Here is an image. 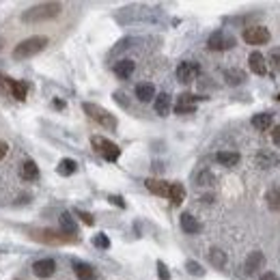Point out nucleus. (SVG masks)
<instances>
[{
    "mask_svg": "<svg viewBox=\"0 0 280 280\" xmlns=\"http://www.w3.org/2000/svg\"><path fill=\"white\" fill-rule=\"evenodd\" d=\"M58 224H60V233H63V235H76V233H78V222L71 218L69 211H63V213H60Z\"/></svg>",
    "mask_w": 280,
    "mask_h": 280,
    "instance_id": "obj_15",
    "label": "nucleus"
},
{
    "mask_svg": "<svg viewBox=\"0 0 280 280\" xmlns=\"http://www.w3.org/2000/svg\"><path fill=\"white\" fill-rule=\"evenodd\" d=\"M198 95L192 93H181L177 97V104H175V112L177 114H192L196 110V104H198Z\"/></svg>",
    "mask_w": 280,
    "mask_h": 280,
    "instance_id": "obj_8",
    "label": "nucleus"
},
{
    "mask_svg": "<svg viewBox=\"0 0 280 280\" xmlns=\"http://www.w3.org/2000/svg\"><path fill=\"white\" fill-rule=\"evenodd\" d=\"M248 63H250V69L255 71L257 76H265L267 74V63H265V56L261 52H252L248 56Z\"/></svg>",
    "mask_w": 280,
    "mask_h": 280,
    "instance_id": "obj_13",
    "label": "nucleus"
},
{
    "mask_svg": "<svg viewBox=\"0 0 280 280\" xmlns=\"http://www.w3.org/2000/svg\"><path fill=\"white\" fill-rule=\"evenodd\" d=\"M198 74H201V65L194 60H183L181 65L177 67V78H179V82H183V84L194 82Z\"/></svg>",
    "mask_w": 280,
    "mask_h": 280,
    "instance_id": "obj_7",
    "label": "nucleus"
},
{
    "mask_svg": "<svg viewBox=\"0 0 280 280\" xmlns=\"http://www.w3.org/2000/svg\"><path fill=\"white\" fill-rule=\"evenodd\" d=\"M9 91H11V95H13L15 99L24 102L26 93H28V88H26V82H20V80H11V82H9Z\"/></svg>",
    "mask_w": 280,
    "mask_h": 280,
    "instance_id": "obj_25",
    "label": "nucleus"
},
{
    "mask_svg": "<svg viewBox=\"0 0 280 280\" xmlns=\"http://www.w3.org/2000/svg\"><path fill=\"white\" fill-rule=\"evenodd\" d=\"M185 269L192 276H205V269H203V265L201 263H196V261H188L185 263Z\"/></svg>",
    "mask_w": 280,
    "mask_h": 280,
    "instance_id": "obj_32",
    "label": "nucleus"
},
{
    "mask_svg": "<svg viewBox=\"0 0 280 280\" xmlns=\"http://www.w3.org/2000/svg\"><path fill=\"white\" fill-rule=\"evenodd\" d=\"M215 183V177H213V173L211 170H201V173L196 175V185H213Z\"/></svg>",
    "mask_w": 280,
    "mask_h": 280,
    "instance_id": "obj_29",
    "label": "nucleus"
},
{
    "mask_svg": "<svg viewBox=\"0 0 280 280\" xmlns=\"http://www.w3.org/2000/svg\"><path fill=\"white\" fill-rule=\"evenodd\" d=\"M7 151H9V144H7V142H3V140H0V160H3V158L7 155Z\"/></svg>",
    "mask_w": 280,
    "mask_h": 280,
    "instance_id": "obj_38",
    "label": "nucleus"
},
{
    "mask_svg": "<svg viewBox=\"0 0 280 280\" xmlns=\"http://www.w3.org/2000/svg\"><path fill=\"white\" fill-rule=\"evenodd\" d=\"M272 140H274L276 147H280V125H276V128H274V132H272Z\"/></svg>",
    "mask_w": 280,
    "mask_h": 280,
    "instance_id": "obj_37",
    "label": "nucleus"
},
{
    "mask_svg": "<svg viewBox=\"0 0 280 280\" xmlns=\"http://www.w3.org/2000/svg\"><path fill=\"white\" fill-rule=\"evenodd\" d=\"M276 99H278V102H280V93H278V97H276Z\"/></svg>",
    "mask_w": 280,
    "mask_h": 280,
    "instance_id": "obj_42",
    "label": "nucleus"
},
{
    "mask_svg": "<svg viewBox=\"0 0 280 280\" xmlns=\"http://www.w3.org/2000/svg\"><path fill=\"white\" fill-rule=\"evenodd\" d=\"M93 246L99 248V250H108V248H110V239H108V235L97 233L95 237H93Z\"/></svg>",
    "mask_w": 280,
    "mask_h": 280,
    "instance_id": "obj_31",
    "label": "nucleus"
},
{
    "mask_svg": "<svg viewBox=\"0 0 280 280\" xmlns=\"http://www.w3.org/2000/svg\"><path fill=\"white\" fill-rule=\"evenodd\" d=\"M269 63H272V69L276 74H280V48H274L269 52Z\"/></svg>",
    "mask_w": 280,
    "mask_h": 280,
    "instance_id": "obj_33",
    "label": "nucleus"
},
{
    "mask_svg": "<svg viewBox=\"0 0 280 280\" xmlns=\"http://www.w3.org/2000/svg\"><path fill=\"white\" fill-rule=\"evenodd\" d=\"M91 144H93V149L97 153H102V158L108 160V162H116V160H119V155H121V149L116 147L112 140H108L104 136H93Z\"/></svg>",
    "mask_w": 280,
    "mask_h": 280,
    "instance_id": "obj_4",
    "label": "nucleus"
},
{
    "mask_svg": "<svg viewBox=\"0 0 280 280\" xmlns=\"http://www.w3.org/2000/svg\"><path fill=\"white\" fill-rule=\"evenodd\" d=\"M48 46V37H43V35H37V37H28L20 41L17 46L13 48V60H26V58H33L37 56L39 52H43V48Z\"/></svg>",
    "mask_w": 280,
    "mask_h": 280,
    "instance_id": "obj_2",
    "label": "nucleus"
},
{
    "mask_svg": "<svg viewBox=\"0 0 280 280\" xmlns=\"http://www.w3.org/2000/svg\"><path fill=\"white\" fill-rule=\"evenodd\" d=\"M33 272L37 274L39 278H50L54 272H56V263H54L52 259H41L37 263L33 265Z\"/></svg>",
    "mask_w": 280,
    "mask_h": 280,
    "instance_id": "obj_12",
    "label": "nucleus"
},
{
    "mask_svg": "<svg viewBox=\"0 0 280 280\" xmlns=\"http://www.w3.org/2000/svg\"><path fill=\"white\" fill-rule=\"evenodd\" d=\"M134 69H136V63L130 60V58H123V60H119V63L114 65V74H116V78L128 80V78L134 74Z\"/></svg>",
    "mask_w": 280,
    "mask_h": 280,
    "instance_id": "obj_16",
    "label": "nucleus"
},
{
    "mask_svg": "<svg viewBox=\"0 0 280 280\" xmlns=\"http://www.w3.org/2000/svg\"><path fill=\"white\" fill-rule=\"evenodd\" d=\"M272 123H274V114H269V112H259L252 116V125L259 130V132H265L272 128Z\"/></svg>",
    "mask_w": 280,
    "mask_h": 280,
    "instance_id": "obj_20",
    "label": "nucleus"
},
{
    "mask_svg": "<svg viewBox=\"0 0 280 280\" xmlns=\"http://www.w3.org/2000/svg\"><path fill=\"white\" fill-rule=\"evenodd\" d=\"M108 201H110L112 205H116V207H121V209H125V201L121 196H116V194H112V196H108Z\"/></svg>",
    "mask_w": 280,
    "mask_h": 280,
    "instance_id": "obj_36",
    "label": "nucleus"
},
{
    "mask_svg": "<svg viewBox=\"0 0 280 280\" xmlns=\"http://www.w3.org/2000/svg\"><path fill=\"white\" fill-rule=\"evenodd\" d=\"M84 108V112L91 116V119L95 121V123H99L104 130H116V116L114 114H110L106 110V108H102V106H97V104H84L82 106Z\"/></svg>",
    "mask_w": 280,
    "mask_h": 280,
    "instance_id": "obj_3",
    "label": "nucleus"
},
{
    "mask_svg": "<svg viewBox=\"0 0 280 280\" xmlns=\"http://www.w3.org/2000/svg\"><path fill=\"white\" fill-rule=\"evenodd\" d=\"M60 11H63L60 3H41V5H35L30 9H26L20 20L24 24H41V22L54 20L56 15H60Z\"/></svg>",
    "mask_w": 280,
    "mask_h": 280,
    "instance_id": "obj_1",
    "label": "nucleus"
},
{
    "mask_svg": "<svg viewBox=\"0 0 280 280\" xmlns=\"http://www.w3.org/2000/svg\"><path fill=\"white\" fill-rule=\"evenodd\" d=\"M207 46H209V50H215V52L229 50V48L235 46V37H233V35H229L227 30H215V33L209 35Z\"/></svg>",
    "mask_w": 280,
    "mask_h": 280,
    "instance_id": "obj_5",
    "label": "nucleus"
},
{
    "mask_svg": "<svg viewBox=\"0 0 280 280\" xmlns=\"http://www.w3.org/2000/svg\"><path fill=\"white\" fill-rule=\"evenodd\" d=\"M263 265H265V257H263V252H259V250L250 252L248 259H246V274H248V276H255V274L259 272V269H263Z\"/></svg>",
    "mask_w": 280,
    "mask_h": 280,
    "instance_id": "obj_10",
    "label": "nucleus"
},
{
    "mask_svg": "<svg viewBox=\"0 0 280 280\" xmlns=\"http://www.w3.org/2000/svg\"><path fill=\"white\" fill-rule=\"evenodd\" d=\"M179 224H181V229L188 233V235H196L203 231V224L198 222L192 213H181V218H179Z\"/></svg>",
    "mask_w": 280,
    "mask_h": 280,
    "instance_id": "obj_11",
    "label": "nucleus"
},
{
    "mask_svg": "<svg viewBox=\"0 0 280 280\" xmlns=\"http://www.w3.org/2000/svg\"><path fill=\"white\" fill-rule=\"evenodd\" d=\"M54 108H60V110H63V108H65V102H60V99H56V102H54Z\"/></svg>",
    "mask_w": 280,
    "mask_h": 280,
    "instance_id": "obj_40",
    "label": "nucleus"
},
{
    "mask_svg": "<svg viewBox=\"0 0 280 280\" xmlns=\"http://www.w3.org/2000/svg\"><path fill=\"white\" fill-rule=\"evenodd\" d=\"M255 164H257L259 168L267 170V168L278 166V164H280V158L276 155L274 151H261V153H257V155H255Z\"/></svg>",
    "mask_w": 280,
    "mask_h": 280,
    "instance_id": "obj_9",
    "label": "nucleus"
},
{
    "mask_svg": "<svg viewBox=\"0 0 280 280\" xmlns=\"http://www.w3.org/2000/svg\"><path fill=\"white\" fill-rule=\"evenodd\" d=\"M78 170V162L76 160H71V158H65V160H60L58 162V166H56V173L60 177H71Z\"/></svg>",
    "mask_w": 280,
    "mask_h": 280,
    "instance_id": "obj_22",
    "label": "nucleus"
},
{
    "mask_svg": "<svg viewBox=\"0 0 280 280\" xmlns=\"http://www.w3.org/2000/svg\"><path fill=\"white\" fill-rule=\"evenodd\" d=\"M144 185H147L149 192L168 198V192H170V183H168V181H162V179H147V181H144Z\"/></svg>",
    "mask_w": 280,
    "mask_h": 280,
    "instance_id": "obj_14",
    "label": "nucleus"
},
{
    "mask_svg": "<svg viewBox=\"0 0 280 280\" xmlns=\"http://www.w3.org/2000/svg\"><path fill=\"white\" fill-rule=\"evenodd\" d=\"M243 41H246L248 46H263V43L269 41V30L265 26H248V28L243 30Z\"/></svg>",
    "mask_w": 280,
    "mask_h": 280,
    "instance_id": "obj_6",
    "label": "nucleus"
},
{
    "mask_svg": "<svg viewBox=\"0 0 280 280\" xmlns=\"http://www.w3.org/2000/svg\"><path fill=\"white\" fill-rule=\"evenodd\" d=\"M74 272L80 280H95V269L88 265V263H82V261H74Z\"/></svg>",
    "mask_w": 280,
    "mask_h": 280,
    "instance_id": "obj_19",
    "label": "nucleus"
},
{
    "mask_svg": "<svg viewBox=\"0 0 280 280\" xmlns=\"http://www.w3.org/2000/svg\"><path fill=\"white\" fill-rule=\"evenodd\" d=\"M209 263H211L213 267L222 269L224 265H227V252H222L220 248H211V250H209Z\"/></svg>",
    "mask_w": 280,
    "mask_h": 280,
    "instance_id": "obj_28",
    "label": "nucleus"
},
{
    "mask_svg": "<svg viewBox=\"0 0 280 280\" xmlns=\"http://www.w3.org/2000/svg\"><path fill=\"white\" fill-rule=\"evenodd\" d=\"M20 175H22L24 181H37V179H39V166L35 164L33 160H26L24 164H22Z\"/></svg>",
    "mask_w": 280,
    "mask_h": 280,
    "instance_id": "obj_18",
    "label": "nucleus"
},
{
    "mask_svg": "<svg viewBox=\"0 0 280 280\" xmlns=\"http://www.w3.org/2000/svg\"><path fill=\"white\" fill-rule=\"evenodd\" d=\"M78 218H82V222L86 224V227H93V224H95V218H93L91 213H86V211H80L78 209Z\"/></svg>",
    "mask_w": 280,
    "mask_h": 280,
    "instance_id": "obj_34",
    "label": "nucleus"
},
{
    "mask_svg": "<svg viewBox=\"0 0 280 280\" xmlns=\"http://www.w3.org/2000/svg\"><path fill=\"white\" fill-rule=\"evenodd\" d=\"M185 198V188L181 183H170V192H168V201H173L175 205H181Z\"/></svg>",
    "mask_w": 280,
    "mask_h": 280,
    "instance_id": "obj_26",
    "label": "nucleus"
},
{
    "mask_svg": "<svg viewBox=\"0 0 280 280\" xmlns=\"http://www.w3.org/2000/svg\"><path fill=\"white\" fill-rule=\"evenodd\" d=\"M39 235H41L39 239L50 241V243H60V241L67 239V237H60V233H56V231H43V233H39Z\"/></svg>",
    "mask_w": 280,
    "mask_h": 280,
    "instance_id": "obj_30",
    "label": "nucleus"
},
{
    "mask_svg": "<svg viewBox=\"0 0 280 280\" xmlns=\"http://www.w3.org/2000/svg\"><path fill=\"white\" fill-rule=\"evenodd\" d=\"M153 108H155V112H158L160 116L170 114V95H168V93H160V95H155Z\"/></svg>",
    "mask_w": 280,
    "mask_h": 280,
    "instance_id": "obj_21",
    "label": "nucleus"
},
{
    "mask_svg": "<svg viewBox=\"0 0 280 280\" xmlns=\"http://www.w3.org/2000/svg\"><path fill=\"white\" fill-rule=\"evenodd\" d=\"M224 80H227L231 86L243 84V82H246V71H241V69H227V71H224Z\"/></svg>",
    "mask_w": 280,
    "mask_h": 280,
    "instance_id": "obj_24",
    "label": "nucleus"
},
{
    "mask_svg": "<svg viewBox=\"0 0 280 280\" xmlns=\"http://www.w3.org/2000/svg\"><path fill=\"white\" fill-rule=\"evenodd\" d=\"M136 97L140 99V102H151V99L155 97V86H153L151 82H140L136 86Z\"/></svg>",
    "mask_w": 280,
    "mask_h": 280,
    "instance_id": "obj_23",
    "label": "nucleus"
},
{
    "mask_svg": "<svg viewBox=\"0 0 280 280\" xmlns=\"http://www.w3.org/2000/svg\"><path fill=\"white\" fill-rule=\"evenodd\" d=\"M215 162L222 164V166H227V168H233V166L239 164V153H235V151H220V153H215Z\"/></svg>",
    "mask_w": 280,
    "mask_h": 280,
    "instance_id": "obj_17",
    "label": "nucleus"
},
{
    "mask_svg": "<svg viewBox=\"0 0 280 280\" xmlns=\"http://www.w3.org/2000/svg\"><path fill=\"white\" fill-rule=\"evenodd\" d=\"M3 46H5V39H0V50H3Z\"/></svg>",
    "mask_w": 280,
    "mask_h": 280,
    "instance_id": "obj_41",
    "label": "nucleus"
},
{
    "mask_svg": "<svg viewBox=\"0 0 280 280\" xmlns=\"http://www.w3.org/2000/svg\"><path fill=\"white\" fill-rule=\"evenodd\" d=\"M158 274L162 280H170V274H168V267L162 263V261H158Z\"/></svg>",
    "mask_w": 280,
    "mask_h": 280,
    "instance_id": "obj_35",
    "label": "nucleus"
},
{
    "mask_svg": "<svg viewBox=\"0 0 280 280\" xmlns=\"http://www.w3.org/2000/svg\"><path fill=\"white\" fill-rule=\"evenodd\" d=\"M265 201L272 211H280V188H269L265 194Z\"/></svg>",
    "mask_w": 280,
    "mask_h": 280,
    "instance_id": "obj_27",
    "label": "nucleus"
},
{
    "mask_svg": "<svg viewBox=\"0 0 280 280\" xmlns=\"http://www.w3.org/2000/svg\"><path fill=\"white\" fill-rule=\"evenodd\" d=\"M259 280H280V278H278L274 272H267V274H263V276H261Z\"/></svg>",
    "mask_w": 280,
    "mask_h": 280,
    "instance_id": "obj_39",
    "label": "nucleus"
}]
</instances>
